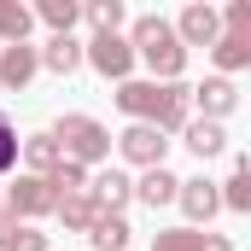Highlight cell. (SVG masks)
<instances>
[{
	"mask_svg": "<svg viewBox=\"0 0 251 251\" xmlns=\"http://www.w3.org/2000/svg\"><path fill=\"white\" fill-rule=\"evenodd\" d=\"M117 111L128 123H152L158 134H181L193 123V100L181 82H117Z\"/></svg>",
	"mask_w": 251,
	"mask_h": 251,
	"instance_id": "6da1fadb",
	"label": "cell"
},
{
	"mask_svg": "<svg viewBox=\"0 0 251 251\" xmlns=\"http://www.w3.org/2000/svg\"><path fill=\"white\" fill-rule=\"evenodd\" d=\"M123 41L134 47V59L152 70V82H181V70H187V47L176 41L170 18H158V12L134 18V29H128Z\"/></svg>",
	"mask_w": 251,
	"mask_h": 251,
	"instance_id": "7a4b0ae2",
	"label": "cell"
},
{
	"mask_svg": "<svg viewBox=\"0 0 251 251\" xmlns=\"http://www.w3.org/2000/svg\"><path fill=\"white\" fill-rule=\"evenodd\" d=\"M53 140H59L64 164H82V170H94V164L111 158V128L100 117H88V111H64L53 123Z\"/></svg>",
	"mask_w": 251,
	"mask_h": 251,
	"instance_id": "3957f363",
	"label": "cell"
},
{
	"mask_svg": "<svg viewBox=\"0 0 251 251\" xmlns=\"http://www.w3.org/2000/svg\"><path fill=\"white\" fill-rule=\"evenodd\" d=\"M0 199H6V216H18V222H24V216H53V210H59V193L47 187V176H18Z\"/></svg>",
	"mask_w": 251,
	"mask_h": 251,
	"instance_id": "277c9868",
	"label": "cell"
},
{
	"mask_svg": "<svg viewBox=\"0 0 251 251\" xmlns=\"http://www.w3.org/2000/svg\"><path fill=\"white\" fill-rule=\"evenodd\" d=\"M82 59L94 64L105 82H128V76H134V47H128L123 35H94V41L82 47Z\"/></svg>",
	"mask_w": 251,
	"mask_h": 251,
	"instance_id": "5b68a950",
	"label": "cell"
},
{
	"mask_svg": "<svg viewBox=\"0 0 251 251\" xmlns=\"http://www.w3.org/2000/svg\"><path fill=\"white\" fill-rule=\"evenodd\" d=\"M117 152H123L128 164H140V170H158L164 152H170V140H164L152 123H128L123 134H117Z\"/></svg>",
	"mask_w": 251,
	"mask_h": 251,
	"instance_id": "8992f818",
	"label": "cell"
},
{
	"mask_svg": "<svg viewBox=\"0 0 251 251\" xmlns=\"http://www.w3.org/2000/svg\"><path fill=\"white\" fill-rule=\"evenodd\" d=\"M187 100L204 111V123H222V117L240 105V88H234V76H204L199 88H187Z\"/></svg>",
	"mask_w": 251,
	"mask_h": 251,
	"instance_id": "52a82bcc",
	"label": "cell"
},
{
	"mask_svg": "<svg viewBox=\"0 0 251 251\" xmlns=\"http://www.w3.org/2000/svg\"><path fill=\"white\" fill-rule=\"evenodd\" d=\"M170 29H176L181 47H210V41L222 35V18H216V6H199V0H193V6H181V18H176Z\"/></svg>",
	"mask_w": 251,
	"mask_h": 251,
	"instance_id": "ba28073f",
	"label": "cell"
},
{
	"mask_svg": "<svg viewBox=\"0 0 251 251\" xmlns=\"http://www.w3.org/2000/svg\"><path fill=\"white\" fill-rule=\"evenodd\" d=\"M35 70H41V59H35V47H29V41L0 47V88H6V94H24V88L35 82Z\"/></svg>",
	"mask_w": 251,
	"mask_h": 251,
	"instance_id": "9c48e42d",
	"label": "cell"
},
{
	"mask_svg": "<svg viewBox=\"0 0 251 251\" xmlns=\"http://www.w3.org/2000/svg\"><path fill=\"white\" fill-rule=\"evenodd\" d=\"M88 199H94V210L123 216V204L134 199V181H128L123 170H100V176H88Z\"/></svg>",
	"mask_w": 251,
	"mask_h": 251,
	"instance_id": "30bf717a",
	"label": "cell"
},
{
	"mask_svg": "<svg viewBox=\"0 0 251 251\" xmlns=\"http://www.w3.org/2000/svg\"><path fill=\"white\" fill-rule=\"evenodd\" d=\"M152 251H234V240L210 234V228H164V234H152Z\"/></svg>",
	"mask_w": 251,
	"mask_h": 251,
	"instance_id": "8fae6325",
	"label": "cell"
},
{
	"mask_svg": "<svg viewBox=\"0 0 251 251\" xmlns=\"http://www.w3.org/2000/svg\"><path fill=\"white\" fill-rule=\"evenodd\" d=\"M176 204L187 210V228H204L216 210H222V199H216V181H204V176H193V181H181V193H176Z\"/></svg>",
	"mask_w": 251,
	"mask_h": 251,
	"instance_id": "7c38bea8",
	"label": "cell"
},
{
	"mask_svg": "<svg viewBox=\"0 0 251 251\" xmlns=\"http://www.w3.org/2000/svg\"><path fill=\"white\" fill-rule=\"evenodd\" d=\"M176 193H181V176H170L164 164H158V170H146V176L134 181V199H140V204H152V210H158V204H176Z\"/></svg>",
	"mask_w": 251,
	"mask_h": 251,
	"instance_id": "4fadbf2b",
	"label": "cell"
},
{
	"mask_svg": "<svg viewBox=\"0 0 251 251\" xmlns=\"http://www.w3.org/2000/svg\"><path fill=\"white\" fill-rule=\"evenodd\" d=\"M18 152H24L29 176H53V170L64 164V152H59V140H53V134H29V140H18Z\"/></svg>",
	"mask_w": 251,
	"mask_h": 251,
	"instance_id": "5bb4252c",
	"label": "cell"
},
{
	"mask_svg": "<svg viewBox=\"0 0 251 251\" xmlns=\"http://www.w3.org/2000/svg\"><path fill=\"white\" fill-rule=\"evenodd\" d=\"M210 59H216V70H222V76L246 70V64H251V35H228V29H222V35L210 41Z\"/></svg>",
	"mask_w": 251,
	"mask_h": 251,
	"instance_id": "9a60e30c",
	"label": "cell"
},
{
	"mask_svg": "<svg viewBox=\"0 0 251 251\" xmlns=\"http://www.w3.org/2000/svg\"><path fill=\"white\" fill-rule=\"evenodd\" d=\"M35 59H41V70H53V76H70V70L82 64V41H70V35H53L47 47H35Z\"/></svg>",
	"mask_w": 251,
	"mask_h": 251,
	"instance_id": "2e32d148",
	"label": "cell"
},
{
	"mask_svg": "<svg viewBox=\"0 0 251 251\" xmlns=\"http://www.w3.org/2000/svg\"><path fill=\"white\" fill-rule=\"evenodd\" d=\"M181 140H187V152H193V158H216V152L228 146L222 123H204V117H193V123L181 128Z\"/></svg>",
	"mask_w": 251,
	"mask_h": 251,
	"instance_id": "e0dca14e",
	"label": "cell"
},
{
	"mask_svg": "<svg viewBox=\"0 0 251 251\" xmlns=\"http://www.w3.org/2000/svg\"><path fill=\"white\" fill-rule=\"evenodd\" d=\"M0 251H47V234H35L29 222H18V216L0 210Z\"/></svg>",
	"mask_w": 251,
	"mask_h": 251,
	"instance_id": "ac0fdd59",
	"label": "cell"
},
{
	"mask_svg": "<svg viewBox=\"0 0 251 251\" xmlns=\"http://www.w3.org/2000/svg\"><path fill=\"white\" fill-rule=\"evenodd\" d=\"M128 234H134V228H128L123 216H105V210H100V216H94V228H88L94 251H128Z\"/></svg>",
	"mask_w": 251,
	"mask_h": 251,
	"instance_id": "d6986e66",
	"label": "cell"
},
{
	"mask_svg": "<svg viewBox=\"0 0 251 251\" xmlns=\"http://www.w3.org/2000/svg\"><path fill=\"white\" fill-rule=\"evenodd\" d=\"M216 199H222L228 210H240V216L251 210V158H234V176L222 181V193H216Z\"/></svg>",
	"mask_w": 251,
	"mask_h": 251,
	"instance_id": "ffe728a7",
	"label": "cell"
},
{
	"mask_svg": "<svg viewBox=\"0 0 251 251\" xmlns=\"http://www.w3.org/2000/svg\"><path fill=\"white\" fill-rule=\"evenodd\" d=\"M29 24H35V12L24 6V0H0V41L12 47V41H29Z\"/></svg>",
	"mask_w": 251,
	"mask_h": 251,
	"instance_id": "44dd1931",
	"label": "cell"
},
{
	"mask_svg": "<svg viewBox=\"0 0 251 251\" xmlns=\"http://www.w3.org/2000/svg\"><path fill=\"white\" fill-rule=\"evenodd\" d=\"M53 216L64 222V234H88L100 210H94V199H88V193H76V199H59V210H53Z\"/></svg>",
	"mask_w": 251,
	"mask_h": 251,
	"instance_id": "7402d4cb",
	"label": "cell"
},
{
	"mask_svg": "<svg viewBox=\"0 0 251 251\" xmlns=\"http://www.w3.org/2000/svg\"><path fill=\"white\" fill-rule=\"evenodd\" d=\"M82 18L94 24V35H117L128 12H123V0H88V6H82Z\"/></svg>",
	"mask_w": 251,
	"mask_h": 251,
	"instance_id": "603a6c76",
	"label": "cell"
},
{
	"mask_svg": "<svg viewBox=\"0 0 251 251\" xmlns=\"http://www.w3.org/2000/svg\"><path fill=\"white\" fill-rule=\"evenodd\" d=\"M35 18H41L53 35H70V24L82 18V6H76V0H41V6H35Z\"/></svg>",
	"mask_w": 251,
	"mask_h": 251,
	"instance_id": "cb8c5ba5",
	"label": "cell"
},
{
	"mask_svg": "<svg viewBox=\"0 0 251 251\" xmlns=\"http://www.w3.org/2000/svg\"><path fill=\"white\" fill-rule=\"evenodd\" d=\"M47 187L59 193V199H76V193H88V170H82V164H59V170L47 176Z\"/></svg>",
	"mask_w": 251,
	"mask_h": 251,
	"instance_id": "d4e9b609",
	"label": "cell"
},
{
	"mask_svg": "<svg viewBox=\"0 0 251 251\" xmlns=\"http://www.w3.org/2000/svg\"><path fill=\"white\" fill-rule=\"evenodd\" d=\"M228 24V35H251V0H228V12H216Z\"/></svg>",
	"mask_w": 251,
	"mask_h": 251,
	"instance_id": "484cf974",
	"label": "cell"
},
{
	"mask_svg": "<svg viewBox=\"0 0 251 251\" xmlns=\"http://www.w3.org/2000/svg\"><path fill=\"white\" fill-rule=\"evenodd\" d=\"M12 164H18V128H12V117H6V111H0V176H6Z\"/></svg>",
	"mask_w": 251,
	"mask_h": 251,
	"instance_id": "4316f807",
	"label": "cell"
},
{
	"mask_svg": "<svg viewBox=\"0 0 251 251\" xmlns=\"http://www.w3.org/2000/svg\"><path fill=\"white\" fill-rule=\"evenodd\" d=\"M0 210H6V199H0Z\"/></svg>",
	"mask_w": 251,
	"mask_h": 251,
	"instance_id": "83f0119b",
	"label": "cell"
}]
</instances>
